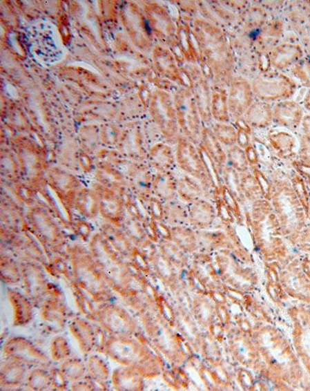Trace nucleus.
Wrapping results in <instances>:
<instances>
[{
	"mask_svg": "<svg viewBox=\"0 0 310 391\" xmlns=\"http://www.w3.org/2000/svg\"><path fill=\"white\" fill-rule=\"evenodd\" d=\"M300 247L303 251L310 252V228L303 232L300 240Z\"/></svg>",
	"mask_w": 310,
	"mask_h": 391,
	"instance_id": "nucleus-23",
	"label": "nucleus"
},
{
	"mask_svg": "<svg viewBox=\"0 0 310 391\" xmlns=\"http://www.w3.org/2000/svg\"><path fill=\"white\" fill-rule=\"evenodd\" d=\"M88 369L94 381L104 383L109 377V370L106 363L98 356H91L88 359Z\"/></svg>",
	"mask_w": 310,
	"mask_h": 391,
	"instance_id": "nucleus-14",
	"label": "nucleus"
},
{
	"mask_svg": "<svg viewBox=\"0 0 310 391\" xmlns=\"http://www.w3.org/2000/svg\"><path fill=\"white\" fill-rule=\"evenodd\" d=\"M61 370L69 381L77 383L84 376L86 368L77 359H70L61 365Z\"/></svg>",
	"mask_w": 310,
	"mask_h": 391,
	"instance_id": "nucleus-12",
	"label": "nucleus"
},
{
	"mask_svg": "<svg viewBox=\"0 0 310 391\" xmlns=\"http://www.w3.org/2000/svg\"><path fill=\"white\" fill-rule=\"evenodd\" d=\"M225 187L237 198L240 204L246 202L242 187H240V182L232 172H229L225 178Z\"/></svg>",
	"mask_w": 310,
	"mask_h": 391,
	"instance_id": "nucleus-17",
	"label": "nucleus"
},
{
	"mask_svg": "<svg viewBox=\"0 0 310 391\" xmlns=\"http://www.w3.org/2000/svg\"><path fill=\"white\" fill-rule=\"evenodd\" d=\"M189 204H191L189 214H191L193 220L202 222H208L212 219L215 209L211 202L208 201L206 198H200V200Z\"/></svg>",
	"mask_w": 310,
	"mask_h": 391,
	"instance_id": "nucleus-10",
	"label": "nucleus"
},
{
	"mask_svg": "<svg viewBox=\"0 0 310 391\" xmlns=\"http://www.w3.org/2000/svg\"><path fill=\"white\" fill-rule=\"evenodd\" d=\"M303 266H304L306 273L310 277V258H307L304 263H303Z\"/></svg>",
	"mask_w": 310,
	"mask_h": 391,
	"instance_id": "nucleus-24",
	"label": "nucleus"
},
{
	"mask_svg": "<svg viewBox=\"0 0 310 391\" xmlns=\"http://www.w3.org/2000/svg\"><path fill=\"white\" fill-rule=\"evenodd\" d=\"M50 349H52V358L57 361L64 360L70 354L69 346L63 337L55 338Z\"/></svg>",
	"mask_w": 310,
	"mask_h": 391,
	"instance_id": "nucleus-18",
	"label": "nucleus"
},
{
	"mask_svg": "<svg viewBox=\"0 0 310 391\" xmlns=\"http://www.w3.org/2000/svg\"><path fill=\"white\" fill-rule=\"evenodd\" d=\"M9 298L14 309V325L27 324L32 318V307L26 297L14 291L9 292Z\"/></svg>",
	"mask_w": 310,
	"mask_h": 391,
	"instance_id": "nucleus-8",
	"label": "nucleus"
},
{
	"mask_svg": "<svg viewBox=\"0 0 310 391\" xmlns=\"http://www.w3.org/2000/svg\"><path fill=\"white\" fill-rule=\"evenodd\" d=\"M28 386L35 390H46L52 384L50 374L41 369H36L30 372L27 377Z\"/></svg>",
	"mask_w": 310,
	"mask_h": 391,
	"instance_id": "nucleus-13",
	"label": "nucleus"
},
{
	"mask_svg": "<svg viewBox=\"0 0 310 391\" xmlns=\"http://www.w3.org/2000/svg\"><path fill=\"white\" fill-rule=\"evenodd\" d=\"M140 372L135 368L119 369L113 373V386L119 390H139L142 388Z\"/></svg>",
	"mask_w": 310,
	"mask_h": 391,
	"instance_id": "nucleus-6",
	"label": "nucleus"
},
{
	"mask_svg": "<svg viewBox=\"0 0 310 391\" xmlns=\"http://www.w3.org/2000/svg\"><path fill=\"white\" fill-rule=\"evenodd\" d=\"M25 370L21 363L12 361L2 367L1 382L3 385L16 386L24 379Z\"/></svg>",
	"mask_w": 310,
	"mask_h": 391,
	"instance_id": "nucleus-9",
	"label": "nucleus"
},
{
	"mask_svg": "<svg viewBox=\"0 0 310 391\" xmlns=\"http://www.w3.org/2000/svg\"><path fill=\"white\" fill-rule=\"evenodd\" d=\"M291 184H292L295 194L297 198H299V200L302 204L303 208H304L306 214L307 215L310 203V193L307 184L300 177H295L293 178Z\"/></svg>",
	"mask_w": 310,
	"mask_h": 391,
	"instance_id": "nucleus-16",
	"label": "nucleus"
},
{
	"mask_svg": "<svg viewBox=\"0 0 310 391\" xmlns=\"http://www.w3.org/2000/svg\"><path fill=\"white\" fill-rule=\"evenodd\" d=\"M307 216H309V219H310V203H309V207L308 213H307Z\"/></svg>",
	"mask_w": 310,
	"mask_h": 391,
	"instance_id": "nucleus-25",
	"label": "nucleus"
},
{
	"mask_svg": "<svg viewBox=\"0 0 310 391\" xmlns=\"http://www.w3.org/2000/svg\"><path fill=\"white\" fill-rule=\"evenodd\" d=\"M240 187H242L246 202H254L263 198L261 189L255 178L251 176L242 178L240 181Z\"/></svg>",
	"mask_w": 310,
	"mask_h": 391,
	"instance_id": "nucleus-15",
	"label": "nucleus"
},
{
	"mask_svg": "<svg viewBox=\"0 0 310 391\" xmlns=\"http://www.w3.org/2000/svg\"><path fill=\"white\" fill-rule=\"evenodd\" d=\"M194 181H183L179 188V194L182 200L187 203H192L200 198H211L212 200L213 191L210 185L202 184Z\"/></svg>",
	"mask_w": 310,
	"mask_h": 391,
	"instance_id": "nucleus-7",
	"label": "nucleus"
},
{
	"mask_svg": "<svg viewBox=\"0 0 310 391\" xmlns=\"http://www.w3.org/2000/svg\"><path fill=\"white\" fill-rule=\"evenodd\" d=\"M220 196L226 204V206L229 207L231 211V213L234 216H239L240 215V203L231 192L225 187V185L223 186L222 190H221Z\"/></svg>",
	"mask_w": 310,
	"mask_h": 391,
	"instance_id": "nucleus-20",
	"label": "nucleus"
},
{
	"mask_svg": "<svg viewBox=\"0 0 310 391\" xmlns=\"http://www.w3.org/2000/svg\"><path fill=\"white\" fill-rule=\"evenodd\" d=\"M104 350L113 361L135 368L142 373L145 368V354L138 342L130 336H113L107 339Z\"/></svg>",
	"mask_w": 310,
	"mask_h": 391,
	"instance_id": "nucleus-2",
	"label": "nucleus"
},
{
	"mask_svg": "<svg viewBox=\"0 0 310 391\" xmlns=\"http://www.w3.org/2000/svg\"><path fill=\"white\" fill-rule=\"evenodd\" d=\"M252 203V214L256 219H262V218L268 216L273 208L271 201L265 200L264 198Z\"/></svg>",
	"mask_w": 310,
	"mask_h": 391,
	"instance_id": "nucleus-19",
	"label": "nucleus"
},
{
	"mask_svg": "<svg viewBox=\"0 0 310 391\" xmlns=\"http://www.w3.org/2000/svg\"><path fill=\"white\" fill-rule=\"evenodd\" d=\"M271 202L284 225L292 222L296 229H299L304 222L306 211L290 183L284 181L274 182Z\"/></svg>",
	"mask_w": 310,
	"mask_h": 391,
	"instance_id": "nucleus-1",
	"label": "nucleus"
},
{
	"mask_svg": "<svg viewBox=\"0 0 310 391\" xmlns=\"http://www.w3.org/2000/svg\"><path fill=\"white\" fill-rule=\"evenodd\" d=\"M256 180L260 187L263 198L271 201L272 192H273V184H271L268 179L264 177L261 173H257Z\"/></svg>",
	"mask_w": 310,
	"mask_h": 391,
	"instance_id": "nucleus-21",
	"label": "nucleus"
},
{
	"mask_svg": "<svg viewBox=\"0 0 310 391\" xmlns=\"http://www.w3.org/2000/svg\"><path fill=\"white\" fill-rule=\"evenodd\" d=\"M95 317L106 331L115 336H131L137 329L136 323L129 313L117 305L101 307Z\"/></svg>",
	"mask_w": 310,
	"mask_h": 391,
	"instance_id": "nucleus-3",
	"label": "nucleus"
},
{
	"mask_svg": "<svg viewBox=\"0 0 310 391\" xmlns=\"http://www.w3.org/2000/svg\"><path fill=\"white\" fill-rule=\"evenodd\" d=\"M42 313L44 319L58 323L64 322L66 315L64 306L56 298L47 301L43 307Z\"/></svg>",
	"mask_w": 310,
	"mask_h": 391,
	"instance_id": "nucleus-11",
	"label": "nucleus"
},
{
	"mask_svg": "<svg viewBox=\"0 0 310 391\" xmlns=\"http://www.w3.org/2000/svg\"><path fill=\"white\" fill-rule=\"evenodd\" d=\"M70 330L79 341L82 352H90L96 346L97 330L85 320H75L70 325Z\"/></svg>",
	"mask_w": 310,
	"mask_h": 391,
	"instance_id": "nucleus-5",
	"label": "nucleus"
},
{
	"mask_svg": "<svg viewBox=\"0 0 310 391\" xmlns=\"http://www.w3.org/2000/svg\"><path fill=\"white\" fill-rule=\"evenodd\" d=\"M52 385L59 390H64L66 388V377L63 374L62 371L58 369H53L50 372Z\"/></svg>",
	"mask_w": 310,
	"mask_h": 391,
	"instance_id": "nucleus-22",
	"label": "nucleus"
},
{
	"mask_svg": "<svg viewBox=\"0 0 310 391\" xmlns=\"http://www.w3.org/2000/svg\"><path fill=\"white\" fill-rule=\"evenodd\" d=\"M4 352L10 360L25 364L48 366V357L23 338H12L6 343Z\"/></svg>",
	"mask_w": 310,
	"mask_h": 391,
	"instance_id": "nucleus-4",
	"label": "nucleus"
}]
</instances>
